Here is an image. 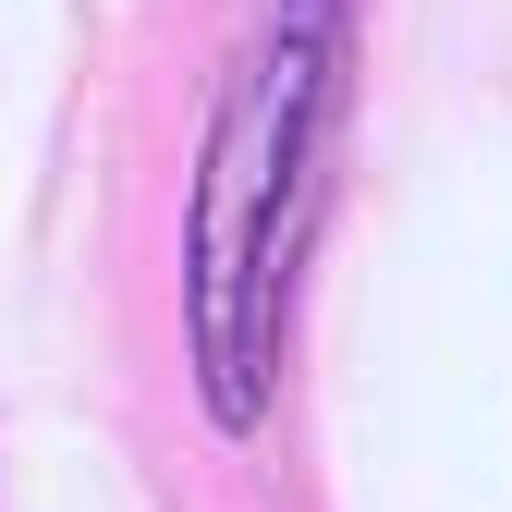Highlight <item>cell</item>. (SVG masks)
<instances>
[{
	"instance_id": "obj_1",
	"label": "cell",
	"mask_w": 512,
	"mask_h": 512,
	"mask_svg": "<svg viewBox=\"0 0 512 512\" xmlns=\"http://www.w3.org/2000/svg\"><path fill=\"white\" fill-rule=\"evenodd\" d=\"M330 110V0H293V25L256 49L244 98L220 110L208 196H196V342H208V403L244 427L269 391V330H281V269H293V208H305V135Z\"/></svg>"
}]
</instances>
